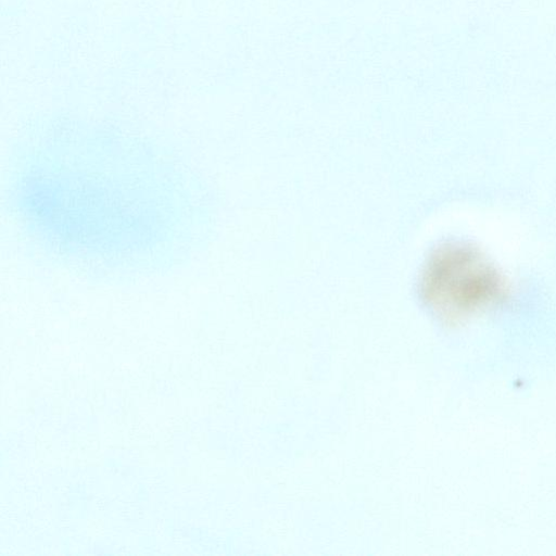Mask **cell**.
Wrapping results in <instances>:
<instances>
[{
	"label": "cell",
	"instance_id": "1",
	"mask_svg": "<svg viewBox=\"0 0 556 556\" xmlns=\"http://www.w3.org/2000/svg\"><path fill=\"white\" fill-rule=\"evenodd\" d=\"M415 290L421 306L446 328L498 313L517 300L509 275L482 248L464 239L441 241L428 252Z\"/></svg>",
	"mask_w": 556,
	"mask_h": 556
}]
</instances>
